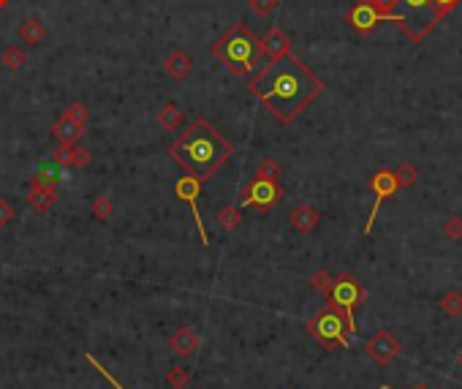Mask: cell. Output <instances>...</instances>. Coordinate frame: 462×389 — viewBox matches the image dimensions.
<instances>
[{"label":"cell","mask_w":462,"mask_h":389,"mask_svg":"<svg viewBox=\"0 0 462 389\" xmlns=\"http://www.w3.org/2000/svg\"><path fill=\"white\" fill-rule=\"evenodd\" d=\"M14 215H16L14 207H11V204L0 196V229H3V226H9V223L14 220Z\"/></svg>","instance_id":"836d02e7"},{"label":"cell","mask_w":462,"mask_h":389,"mask_svg":"<svg viewBox=\"0 0 462 389\" xmlns=\"http://www.w3.org/2000/svg\"><path fill=\"white\" fill-rule=\"evenodd\" d=\"M166 74H169L174 82H183L188 74H190V68H193V60H190V55L183 52V49H171L169 55H166Z\"/></svg>","instance_id":"9a60e30c"},{"label":"cell","mask_w":462,"mask_h":389,"mask_svg":"<svg viewBox=\"0 0 462 389\" xmlns=\"http://www.w3.org/2000/svg\"><path fill=\"white\" fill-rule=\"evenodd\" d=\"M169 156L188 174L207 183L231 158V142L204 117H196L185 125V131L169 144Z\"/></svg>","instance_id":"7a4b0ae2"},{"label":"cell","mask_w":462,"mask_h":389,"mask_svg":"<svg viewBox=\"0 0 462 389\" xmlns=\"http://www.w3.org/2000/svg\"><path fill=\"white\" fill-rule=\"evenodd\" d=\"M90 164V153H87V147H71V166L74 169H85Z\"/></svg>","instance_id":"1f68e13d"},{"label":"cell","mask_w":462,"mask_h":389,"mask_svg":"<svg viewBox=\"0 0 462 389\" xmlns=\"http://www.w3.org/2000/svg\"><path fill=\"white\" fill-rule=\"evenodd\" d=\"M280 199H283V188L277 186V180H262V177H256V180L245 188L242 207H259L262 213H267V210H272Z\"/></svg>","instance_id":"9c48e42d"},{"label":"cell","mask_w":462,"mask_h":389,"mask_svg":"<svg viewBox=\"0 0 462 389\" xmlns=\"http://www.w3.org/2000/svg\"><path fill=\"white\" fill-rule=\"evenodd\" d=\"M394 177H397V186L411 188L416 183V177H419V171H416V166L411 164V161H402L400 166L394 169Z\"/></svg>","instance_id":"d4e9b609"},{"label":"cell","mask_w":462,"mask_h":389,"mask_svg":"<svg viewBox=\"0 0 462 389\" xmlns=\"http://www.w3.org/2000/svg\"><path fill=\"white\" fill-rule=\"evenodd\" d=\"M460 365H462V357H460Z\"/></svg>","instance_id":"ab89813d"},{"label":"cell","mask_w":462,"mask_h":389,"mask_svg":"<svg viewBox=\"0 0 462 389\" xmlns=\"http://www.w3.org/2000/svg\"><path fill=\"white\" fill-rule=\"evenodd\" d=\"M55 164L58 166H71V144H60L55 150Z\"/></svg>","instance_id":"d590c367"},{"label":"cell","mask_w":462,"mask_h":389,"mask_svg":"<svg viewBox=\"0 0 462 389\" xmlns=\"http://www.w3.org/2000/svg\"><path fill=\"white\" fill-rule=\"evenodd\" d=\"M213 55L229 68L234 77H250L262 68L264 44L245 22H234L229 31L213 44Z\"/></svg>","instance_id":"3957f363"},{"label":"cell","mask_w":462,"mask_h":389,"mask_svg":"<svg viewBox=\"0 0 462 389\" xmlns=\"http://www.w3.org/2000/svg\"><path fill=\"white\" fill-rule=\"evenodd\" d=\"M435 3V11H438V19H444L448 11H454L457 6H460L462 0H432Z\"/></svg>","instance_id":"e575fe53"},{"label":"cell","mask_w":462,"mask_h":389,"mask_svg":"<svg viewBox=\"0 0 462 389\" xmlns=\"http://www.w3.org/2000/svg\"><path fill=\"white\" fill-rule=\"evenodd\" d=\"M6 3H9V0H0V9H3V6H6Z\"/></svg>","instance_id":"f35d334b"},{"label":"cell","mask_w":462,"mask_h":389,"mask_svg":"<svg viewBox=\"0 0 462 389\" xmlns=\"http://www.w3.org/2000/svg\"><path fill=\"white\" fill-rule=\"evenodd\" d=\"M400 348H402L400 341H397L392 332H386V329H378V332H375V335L365 343V351H367L370 357H372V362H375V365H381V368H384V365H389L392 359L397 357V354H400Z\"/></svg>","instance_id":"30bf717a"},{"label":"cell","mask_w":462,"mask_h":389,"mask_svg":"<svg viewBox=\"0 0 462 389\" xmlns=\"http://www.w3.org/2000/svg\"><path fill=\"white\" fill-rule=\"evenodd\" d=\"M90 210H92V218L95 220H109L114 215V202H112L109 196H95L90 204Z\"/></svg>","instance_id":"cb8c5ba5"},{"label":"cell","mask_w":462,"mask_h":389,"mask_svg":"<svg viewBox=\"0 0 462 389\" xmlns=\"http://www.w3.org/2000/svg\"><path fill=\"white\" fill-rule=\"evenodd\" d=\"M28 204H31L33 210H38V213H49L55 202H58V186H41V183H31L28 188Z\"/></svg>","instance_id":"7c38bea8"},{"label":"cell","mask_w":462,"mask_h":389,"mask_svg":"<svg viewBox=\"0 0 462 389\" xmlns=\"http://www.w3.org/2000/svg\"><path fill=\"white\" fill-rule=\"evenodd\" d=\"M381 22H397V14H384V11L375 9L370 0H359L354 9L348 11V25H351L356 33H362V36L372 33Z\"/></svg>","instance_id":"ba28073f"},{"label":"cell","mask_w":462,"mask_h":389,"mask_svg":"<svg viewBox=\"0 0 462 389\" xmlns=\"http://www.w3.org/2000/svg\"><path fill=\"white\" fill-rule=\"evenodd\" d=\"M397 9H402V11L397 14L394 25L411 38V44H421L441 22L432 0H400Z\"/></svg>","instance_id":"277c9868"},{"label":"cell","mask_w":462,"mask_h":389,"mask_svg":"<svg viewBox=\"0 0 462 389\" xmlns=\"http://www.w3.org/2000/svg\"><path fill=\"white\" fill-rule=\"evenodd\" d=\"M381 389H392V387H386V384H381ZM416 389H430V387H416Z\"/></svg>","instance_id":"74e56055"},{"label":"cell","mask_w":462,"mask_h":389,"mask_svg":"<svg viewBox=\"0 0 462 389\" xmlns=\"http://www.w3.org/2000/svg\"><path fill=\"white\" fill-rule=\"evenodd\" d=\"M370 188H372V193H375V204H372V210H370V218L365 223V232L372 229V220L378 215V210H381V202L389 199L394 191H397V177H394V171L389 169H378L372 174V180H370Z\"/></svg>","instance_id":"8fae6325"},{"label":"cell","mask_w":462,"mask_h":389,"mask_svg":"<svg viewBox=\"0 0 462 389\" xmlns=\"http://www.w3.org/2000/svg\"><path fill=\"white\" fill-rule=\"evenodd\" d=\"M63 114H65L68 120H74L77 125H82V128H85L87 117H90V110H87V107H85L82 101H74V104H71V107H68L65 112H63Z\"/></svg>","instance_id":"f1b7e54d"},{"label":"cell","mask_w":462,"mask_h":389,"mask_svg":"<svg viewBox=\"0 0 462 389\" xmlns=\"http://www.w3.org/2000/svg\"><path fill=\"white\" fill-rule=\"evenodd\" d=\"M199 335L193 332L190 327H180L174 335L169 338V346L180 354V357H190L196 348H199Z\"/></svg>","instance_id":"2e32d148"},{"label":"cell","mask_w":462,"mask_h":389,"mask_svg":"<svg viewBox=\"0 0 462 389\" xmlns=\"http://www.w3.org/2000/svg\"><path fill=\"white\" fill-rule=\"evenodd\" d=\"M215 223L223 229V232H234V229L242 223V215H240L237 207H223V210L215 215Z\"/></svg>","instance_id":"7402d4cb"},{"label":"cell","mask_w":462,"mask_h":389,"mask_svg":"<svg viewBox=\"0 0 462 389\" xmlns=\"http://www.w3.org/2000/svg\"><path fill=\"white\" fill-rule=\"evenodd\" d=\"M283 171H280V164H277L275 158H264L262 164L256 166V177H262V180H277Z\"/></svg>","instance_id":"83f0119b"},{"label":"cell","mask_w":462,"mask_h":389,"mask_svg":"<svg viewBox=\"0 0 462 389\" xmlns=\"http://www.w3.org/2000/svg\"><path fill=\"white\" fill-rule=\"evenodd\" d=\"M318 220H321L318 210H316V207H310V204H299V207H294L291 213H289V223H291L299 234L313 232V229L318 226Z\"/></svg>","instance_id":"5bb4252c"},{"label":"cell","mask_w":462,"mask_h":389,"mask_svg":"<svg viewBox=\"0 0 462 389\" xmlns=\"http://www.w3.org/2000/svg\"><path fill=\"white\" fill-rule=\"evenodd\" d=\"M441 232H444V237H446V240L460 243V240H462V218H460V215H451V218L444 223V229H441Z\"/></svg>","instance_id":"f546056e"},{"label":"cell","mask_w":462,"mask_h":389,"mask_svg":"<svg viewBox=\"0 0 462 389\" xmlns=\"http://www.w3.org/2000/svg\"><path fill=\"white\" fill-rule=\"evenodd\" d=\"M438 305H441V311L446 313L448 319H454V316H460L462 313V292H446V294L438 299Z\"/></svg>","instance_id":"603a6c76"},{"label":"cell","mask_w":462,"mask_h":389,"mask_svg":"<svg viewBox=\"0 0 462 389\" xmlns=\"http://www.w3.org/2000/svg\"><path fill=\"white\" fill-rule=\"evenodd\" d=\"M85 359H87V365H92V368H95V371H98V373L104 375V378H107V381H109V384H112V387H114V389H125L123 384H120V381H117V378H114V375L109 373V371H107V368H104V365H98V359L92 357V354H87V351H85Z\"/></svg>","instance_id":"d6a6232c"},{"label":"cell","mask_w":462,"mask_h":389,"mask_svg":"<svg viewBox=\"0 0 462 389\" xmlns=\"http://www.w3.org/2000/svg\"><path fill=\"white\" fill-rule=\"evenodd\" d=\"M19 38H22V44L38 47V44L46 38V25L41 19H36V16H28V19H22V25H19Z\"/></svg>","instance_id":"e0dca14e"},{"label":"cell","mask_w":462,"mask_h":389,"mask_svg":"<svg viewBox=\"0 0 462 389\" xmlns=\"http://www.w3.org/2000/svg\"><path fill=\"white\" fill-rule=\"evenodd\" d=\"M33 183H41V186H58L60 183V174H58V164H46L38 169V174L33 177Z\"/></svg>","instance_id":"4316f807"},{"label":"cell","mask_w":462,"mask_h":389,"mask_svg":"<svg viewBox=\"0 0 462 389\" xmlns=\"http://www.w3.org/2000/svg\"><path fill=\"white\" fill-rule=\"evenodd\" d=\"M332 283H335V278H332L326 270H316V272L310 275V289H313V292H318V294H329Z\"/></svg>","instance_id":"484cf974"},{"label":"cell","mask_w":462,"mask_h":389,"mask_svg":"<svg viewBox=\"0 0 462 389\" xmlns=\"http://www.w3.org/2000/svg\"><path fill=\"white\" fill-rule=\"evenodd\" d=\"M262 44H264V58L267 60H277L283 55H291V38L280 31V28H272V31L267 33L262 38Z\"/></svg>","instance_id":"4fadbf2b"},{"label":"cell","mask_w":462,"mask_h":389,"mask_svg":"<svg viewBox=\"0 0 462 389\" xmlns=\"http://www.w3.org/2000/svg\"><path fill=\"white\" fill-rule=\"evenodd\" d=\"M25 63H28V55H25V49L19 47V44H9V47L3 49V65L9 71H22Z\"/></svg>","instance_id":"ffe728a7"},{"label":"cell","mask_w":462,"mask_h":389,"mask_svg":"<svg viewBox=\"0 0 462 389\" xmlns=\"http://www.w3.org/2000/svg\"><path fill=\"white\" fill-rule=\"evenodd\" d=\"M308 332L323 348H348V324L338 305L326 302L323 311L308 321Z\"/></svg>","instance_id":"5b68a950"},{"label":"cell","mask_w":462,"mask_h":389,"mask_svg":"<svg viewBox=\"0 0 462 389\" xmlns=\"http://www.w3.org/2000/svg\"><path fill=\"white\" fill-rule=\"evenodd\" d=\"M52 137L60 142V144H77L79 137H82V125H77L74 120H68L65 114H60V120L52 125Z\"/></svg>","instance_id":"ac0fdd59"},{"label":"cell","mask_w":462,"mask_h":389,"mask_svg":"<svg viewBox=\"0 0 462 389\" xmlns=\"http://www.w3.org/2000/svg\"><path fill=\"white\" fill-rule=\"evenodd\" d=\"M367 299V289L354 278V275H340L335 278L332 283V289H329V294H326V302H332V305H338L343 316H345V324H348V335H354L356 332V321H354V311L356 305H362Z\"/></svg>","instance_id":"8992f818"},{"label":"cell","mask_w":462,"mask_h":389,"mask_svg":"<svg viewBox=\"0 0 462 389\" xmlns=\"http://www.w3.org/2000/svg\"><path fill=\"white\" fill-rule=\"evenodd\" d=\"M201 186H204V183H201L199 177L185 174V177H180V180L174 183V196L190 207V215H193V220H196V229H199V240L204 243V245H210V234H207V229H204V220H201V215H199Z\"/></svg>","instance_id":"52a82bcc"},{"label":"cell","mask_w":462,"mask_h":389,"mask_svg":"<svg viewBox=\"0 0 462 389\" xmlns=\"http://www.w3.org/2000/svg\"><path fill=\"white\" fill-rule=\"evenodd\" d=\"M166 387L169 389H188L190 387V371L185 365H171L166 373Z\"/></svg>","instance_id":"44dd1931"},{"label":"cell","mask_w":462,"mask_h":389,"mask_svg":"<svg viewBox=\"0 0 462 389\" xmlns=\"http://www.w3.org/2000/svg\"><path fill=\"white\" fill-rule=\"evenodd\" d=\"M158 123H161V128L163 131H169V134H174V131H180L185 123V112L174 104V101H169V104H163L161 107V112H158Z\"/></svg>","instance_id":"d6986e66"},{"label":"cell","mask_w":462,"mask_h":389,"mask_svg":"<svg viewBox=\"0 0 462 389\" xmlns=\"http://www.w3.org/2000/svg\"><path fill=\"white\" fill-rule=\"evenodd\" d=\"M247 90L280 123H294L321 95L323 82L291 52L264 63L256 77L247 82Z\"/></svg>","instance_id":"6da1fadb"},{"label":"cell","mask_w":462,"mask_h":389,"mask_svg":"<svg viewBox=\"0 0 462 389\" xmlns=\"http://www.w3.org/2000/svg\"><path fill=\"white\" fill-rule=\"evenodd\" d=\"M370 3H372L375 9H381L384 14H394V9H397L400 0H370Z\"/></svg>","instance_id":"8d00e7d4"},{"label":"cell","mask_w":462,"mask_h":389,"mask_svg":"<svg viewBox=\"0 0 462 389\" xmlns=\"http://www.w3.org/2000/svg\"><path fill=\"white\" fill-rule=\"evenodd\" d=\"M247 6H250V11H253V14L269 16L277 9V0H247Z\"/></svg>","instance_id":"4dcf8cb0"}]
</instances>
